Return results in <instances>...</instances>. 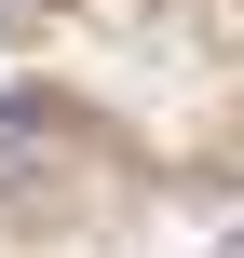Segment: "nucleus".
I'll use <instances>...</instances> for the list:
<instances>
[{
  "mask_svg": "<svg viewBox=\"0 0 244 258\" xmlns=\"http://www.w3.org/2000/svg\"><path fill=\"white\" fill-rule=\"evenodd\" d=\"M27 14H41V0H0V27H27Z\"/></svg>",
  "mask_w": 244,
  "mask_h": 258,
  "instance_id": "obj_1",
  "label": "nucleus"
}]
</instances>
